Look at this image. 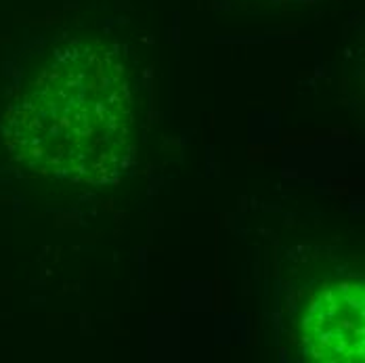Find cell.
I'll return each mask as SVG.
<instances>
[{
    "mask_svg": "<svg viewBox=\"0 0 365 363\" xmlns=\"http://www.w3.org/2000/svg\"><path fill=\"white\" fill-rule=\"evenodd\" d=\"M300 347L307 359L361 363L365 359L364 280L344 277L317 292L300 322Z\"/></svg>",
    "mask_w": 365,
    "mask_h": 363,
    "instance_id": "obj_2",
    "label": "cell"
},
{
    "mask_svg": "<svg viewBox=\"0 0 365 363\" xmlns=\"http://www.w3.org/2000/svg\"><path fill=\"white\" fill-rule=\"evenodd\" d=\"M137 82L120 48L97 38L51 42L4 116V145L28 175L106 185L135 155Z\"/></svg>",
    "mask_w": 365,
    "mask_h": 363,
    "instance_id": "obj_1",
    "label": "cell"
}]
</instances>
